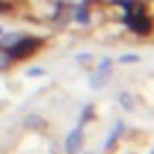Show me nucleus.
I'll return each instance as SVG.
<instances>
[{
    "mask_svg": "<svg viewBox=\"0 0 154 154\" xmlns=\"http://www.w3.org/2000/svg\"><path fill=\"white\" fill-rule=\"evenodd\" d=\"M79 149H82V128L72 130L65 140V152L67 154H79Z\"/></svg>",
    "mask_w": 154,
    "mask_h": 154,
    "instance_id": "1",
    "label": "nucleus"
},
{
    "mask_svg": "<svg viewBox=\"0 0 154 154\" xmlns=\"http://www.w3.org/2000/svg\"><path fill=\"white\" fill-rule=\"evenodd\" d=\"M120 103H123L125 108H135V103H132V99H130V94H120Z\"/></svg>",
    "mask_w": 154,
    "mask_h": 154,
    "instance_id": "2",
    "label": "nucleus"
}]
</instances>
